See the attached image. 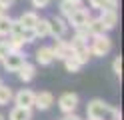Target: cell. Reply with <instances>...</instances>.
Wrapping results in <instances>:
<instances>
[{"label": "cell", "mask_w": 124, "mask_h": 120, "mask_svg": "<svg viewBox=\"0 0 124 120\" xmlns=\"http://www.w3.org/2000/svg\"><path fill=\"white\" fill-rule=\"evenodd\" d=\"M86 112L90 118H96V120H120V110H116L114 106L106 104L100 98L90 100L86 106Z\"/></svg>", "instance_id": "6da1fadb"}, {"label": "cell", "mask_w": 124, "mask_h": 120, "mask_svg": "<svg viewBox=\"0 0 124 120\" xmlns=\"http://www.w3.org/2000/svg\"><path fill=\"white\" fill-rule=\"evenodd\" d=\"M90 38H92V44H90L92 56H96V58H104V56L112 50V40L108 38L106 34H96V36H90Z\"/></svg>", "instance_id": "7a4b0ae2"}, {"label": "cell", "mask_w": 124, "mask_h": 120, "mask_svg": "<svg viewBox=\"0 0 124 120\" xmlns=\"http://www.w3.org/2000/svg\"><path fill=\"white\" fill-rule=\"evenodd\" d=\"M0 62H2V66H4L6 72H16L22 64L26 62V54L22 52V50L20 52H8Z\"/></svg>", "instance_id": "3957f363"}, {"label": "cell", "mask_w": 124, "mask_h": 120, "mask_svg": "<svg viewBox=\"0 0 124 120\" xmlns=\"http://www.w3.org/2000/svg\"><path fill=\"white\" fill-rule=\"evenodd\" d=\"M68 30V22L60 16H50L48 18V36H54V38H64Z\"/></svg>", "instance_id": "277c9868"}, {"label": "cell", "mask_w": 124, "mask_h": 120, "mask_svg": "<svg viewBox=\"0 0 124 120\" xmlns=\"http://www.w3.org/2000/svg\"><path fill=\"white\" fill-rule=\"evenodd\" d=\"M58 108L64 112V114H70L78 108V94L76 92H64L58 98Z\"/></svg>", "instance_id": "5b68a950"}, {"label": "cell", "mask_w": 124, "mask_h": 120, "mask_svg": "<svg viewBox=\"0 0 124 120\" xmlns=\"http://www.w3.org/2000/svg\"><path fill=\"white\" fill-rule=\"evenodd\" d=\"M34 96H36L34 90H30V88H22V90H18L12 98H14V104H16V106L34 108Z\"/></svg>", "instance_id": "8992f818"}, {"label": "cell", "mask_w": 124, "mask_h": 120, "mask_svg": "<svg viewBox=\"0 0 124 120\" xmlns=\"http://www.w3.org/2000/svg\"><path fill=\"white\" fill-rule=\"evenodd\" d=\"M52 50H54V58H58V60H66L70 56H74V50H72L70 42L68 40H62V38H56V44L52 46Z\"/></svg>", "instance_id": "52a82bcc"}, {"label": "cell", "mask_w": 124, "mask_h": 120, "mask_svg": "<svg viewBox=\"0 0 124 120\" xmlns=\"http://www.w3.org/2000/svg\"><path fill=\"white\" fill-rule=\"evenodd\" d=\"M88 20H90V10H86V8H82V6H78L70 16H68V24H72V28L84 26Z\"/></svg>", "instance_id": "ba28073f"}, {"label": "cell", "mask_w": 124, "mask_h": 120, "mask_svg": "<svg viewBox=\"0 0 124 120\" xmlns=\"http://www.w3.org/2000/svg\"><path fill=\"white\" fill-rule=\"evenodd\" d=\"M100 20H102L106 32L116 28V24H118V10H112V8H106V10H100Z\"/></svg>", "instance_id": "9c48e42d"}, {"label": "cell", "mask_w": 124, "mask_h": 120, "mask_svg": "<svg viewBox=\"0 0 124 120\" xmlns=\"http://www.w3.org/2000/svg\"><path fill=\"white\" fill-rule=\"evenodd\" d=\"M54 60H56V58H54L52 46H40L36 50V62L40 64V66H50Z\"/></svg>", "instance_id": "30bf717a"}, {"label": "cell", "mask_w": 124, "mask_h": 120, "mask_svg": "<svg viewBox=\"0 0 124 120\" xmlns=\"http://www.w3.org/2000/svg\"><path fill=\"white\" fill-rule=\"evenodd\" d=\"M54 104V94L52 92H38L36 96H34V108H38V110H48L50 106Z\"/></svg>", "instance_id": "8fae6325"}, {"label": "cell", "mask_w": 124, "mask_h": 120, "mask_svg": "<svg viewBox=\"0 0 124 120\" xmlns=\"http://www.w3.org/2000/svg\"><path fill=\"white\" fill-rule=\"evenodd\" d=\"M16 72H18V78L22 80V82H30V80H34V76H36V66L26 60Z\"/></svg>", "instance_id": "7c38bea8"}, {"label": "cell", "mask_w": 124, "mask_h": 120, "mask_svg": "<svg viewBox=\"0 0 124 120\" xmlns=\"http://www.w3.org/2000/svg\"><path fill=\"white\" fill-rule=\"evenodd\" d=\"M8 120H32V108L14 106L8 114Z\"/></svg>", "instance_id": "4fadbf2b"}, {"label": "cell", "mask_w": 124, "mask_h": 120, "mask_svg": "<svg viewBox=\"0 0 124 120\" xmlns=\"http://www.w3.org/2000/svg\"><path fill=\"white\" fill-rule=\"evenodd\" d=\"M86 28L90 32V36H96V34H106V28H104V24L100 18H90L86 22Z\"/></svg>", "instance_id": "5bb4252c"}, {"label": "cell", "mask_w": 124, "mask_h": 120, "mask_svg": "<svg viewBox=\"0 0 124 120\" xmlns=\"http://www.w3.org/2000/svg\"><path fill=\"white\" fill-rule=\"evenodd\" d=\"M74 58L78 60L80 64H86V62L92 58L90 46H88V44H82V46H78V48H74Z\"/></svg>", "instance_id": "9a60e30c"}, {"label": "cell", "mask_w": 124, "mask_h": 120, "mask_svg": "<svg viewBox=\"0 0 124 120\" xmlns=\"http://www.w3.org/2000/svg\"><path fill=\"white\" fill-rule=\"evenodd\" d=\"M32 30H34L36 38H44V36H48V18H38L36 24L32 26Z\"/></svg>", "instance_id": "2e32d148"}, {"label": "cell", "mask_w": 124, "mask_h": 120, "mask_svg": "<svg viewBox=\"0 0 124 120\" xmlns=\"http://www.w3.org/2000/svg\"><path fill=\"white\" fill-rule=\"evenodd\" d=\"M38 18H40V16H38L36 12H22V14H20V18H18V22H20L24 28H32L34 24H36Z\"/></svg>", "instance_id": "e0dca14e"}, {"label": "cell", "mask_w": 124, "mask_h": 120, "mask_svg": "<svg viewBox=\"0 0 124 120\" xmlns=\"http://www.w3.org/2000/svg\"><path fill=\"white\" fill-rule=\"evenodd\" d=\"M92 8H98V10H106V8H112L116 10L118 8V0H88Z\"/></svg>", "instance_id": "ac0fdd59"}, {"label": "cell", "mask_w": 124, "mask_h": 120, "mask_svg": "<svg viewBox=\"0 0 124 120\" xmlns=\"http://www.w3.org/2000/svg\"><path fill=\"white\" fill-rule=\"evenodd\" d=\"M6 44H8L10 52H20V50H22V46H24L22 38L16 36V34H8V40H6Z\"/></svg>", "instance_id": "d6986e66"}, {"label": "cell", "mask_w": 124, "mask_h": 120, "mask_svg": "<svg viewBox=\"0 0 124 120\" xmlns=\"http://www.w3.org/2000/svg\"><path fill=\"white\" fill-rule=\"evenodd\" d=\"M78 6H80L78 2H72V0H62V2H60V14L68 18V16H70Z\"/></svg>", "instance_id": "ffe728a7"}, {"label": "cell", "mask_w": 124, "mask_h": 120, "mask_svg": "<svg viewBox=\"0 0 124 120\" xmlns=\"http://www.w3.org/2000/svg\"><path fill=\"white\" fill-rule=\"evenodd\" d=\"M10 26H12V18L8 14L0 16V36H8L10 34Z\"/></svg>", "instance_id": "44dd1931"}, {"label": "cell", "mask_w": 124, "mask_h": 120, "mask_svg": "<svg viewBox=\"0 0 124 120\" xmlns=\"http://www.w3.org/2000/svg\"><path fill=\"white\" fill-rule=\"evenodd\" d=\"M12 88L8 86H4V84H0V106H6L10 100H12Z\"/></svg>", "instance_id": "7402d4cb"}, {"label": "cell", "mask_w": 124, "mask_h": 120, "mask_svg": "<svg viewBox=\"0 0 124 120\" xmlns=\"http://www.w3.org/2000/svg\"><path fill=\"white\" fill-rule=\"evenodd\" d=\"M62 62H64V68H66L68 72H78V70L82 68V64L76 60L74 56H70V58H66V60H62Z\"/></svg>", "instance_id": "603a6c76"}, {"label": "cell", "mask_w": 124, "mask_h": 120, "mask_svg": "<svg viewBox=\"0 0 124 120\" xmlns=\"http://www.w3.org/2000/svg\"><path fill=\"white\" fill-rule=\"evenodd\" d=\"M20 38H22V42H24V44H30V42H34V40H36V34H34L32 28H22Z\"/></svg>", "instance_id": "cb8c5ba5"}, {"label": "cell", "mask_w": 124, "mask_h": 120, "mask_svg": "<svg viewBox=\"0 0 124 120\" xmlns=\"http://www.w3.org/2000/svg\"><path fill=\"white\" fill-rule=\"evenodd\" d=\"M112 70H114V74L116 76H122V58H120V56H116V58H114V62H112Z\"/></svg>", "instance_id": "d4e9b609"}, {"label": "cell", "mask_w": 124, "mask_h": 120, "mask_svg": "<svg viewBox=\"0 0 124 120\" xmlns=\"http://www.w3.org/2000/svg\"><path fill=\"white\" fill-rule=\"evenodd\" d=\"M22 24L18 22V20H12V26H10V34H16V36H20V32H22Z\"/></svg>", "instance_id": "484cf974"}, {"label": "cell", "mask_w": 124, "mask_h": 120, "mask_svg": "<svg viewBox=\"0 0 124 120\" xmlns=\"http://www.w3.org/2000/svg\"><path fill=\"white\" fill-rule=\"evenodd\" d=\"M8 52H10V48H8V44H6V40H0V60H2Z\"/></svg>", "instance_id": "4316f807"}, {"label": "cell", "mask_w": 124, "mask_h": 120, "mask_svg": "<svg viewBox=\"0 0 124 120\" xmlns=\"http://www.w3.org/2000/svg\"><path fill=\"white\" fill-rule=\"evenodd\" d=\"M48 2H50V0H32V6L34 8H46Z\"/></svg>", "instance_id": "83f0119b"}, {"label": "cell", "mask_w": 124, "mask_h": 120, "mask_svg": "<svg viewBox=\"0 0 124 120\" xmlns=\"http://www.w3.org/2000/svg\"><path fill=\"white\" fill-rule=\"evenodd\" d=\"M62 120H82V118H80V116H76L74 112H70V114H66V116L62 118Z\"/></svg>", "instance_id": "f1b7e54d"}, {"label": "cell", "mask_w": 124, "mask_h": 120, "mask_svg": "<svg viewBox=\"0 0 124 120\" xmlns=\"http://www.w3.org/2000/svg\"><path fill=\"white\" fill-rule=\"evenodd\" d=\"M2 14H8V6H4L2 2H0V16Z\"/></svg>", "instance_id": "f546056e"}, {"label": "cell", "mask_w": 124, "mask_h": 120, "mask_svg": "<svg viewBox=\"0 0 124 120\" xmlns=\"http://www.w3.org/2000/svg\"><path fill=\"white\" fill-rule=\"evenodd\" d=\"M0 2H2L4 6H8V8H10V6L14 4V2H16V0H0Z\"/></svg>", "instance_id": "4dcf8cb0"}, {"label": "cell", "mask_w": 124, "mask_h": 120, "mask_svg": "<svg viewBox=\"0 0 124 120\" xmlns=\"http://www.w3.org/2000/svg\"><path fill=\"white\" fill-rule=\"evenodd\" d=\"M0 120H6V116H4V114H0Z\"/></svg>", "instance_id": "1f68e13d"}, {"label": "cell", "mask_w": 124, "mask_h": 120, "mask_svg": "<svg viewBox=\"0 0 124 120\" xmlns=\"http://www.w3.org/2000/svg\"><path fill=\"white\" fill-rule=\"evenodd\" d=\"M72 2H78V4H80V2H82V0H72Z\"/></svg>", "instance_id": "d6a6232c"}, {"label": "cell", "mask_w": 124, "mask_h": 120, "mask_svg": "<svg viewBox=\"0 0 124 120\" xmlns=\"http://www.w3.org/2000/svg\"><path fill=\"white\" fill-rule=\"evenodd\" d=\"M88 120H96V118H90V116H88Z\"/></svg>", "instance_id": "836d02e7"}, {"label": "cell", "mask_w": 124, "mask_h": 120, "mask_svg": "<svg viewBox=\"0 0 124 120\" xmlns=\"http://www.w3.org/2000/svg\"><path fill=\"white\" fill-rule=\"evenodd\" d=\"M0 84H2V78H0Z\"/></svg>", "instance_id": "e575fe53"}]
</instances>
